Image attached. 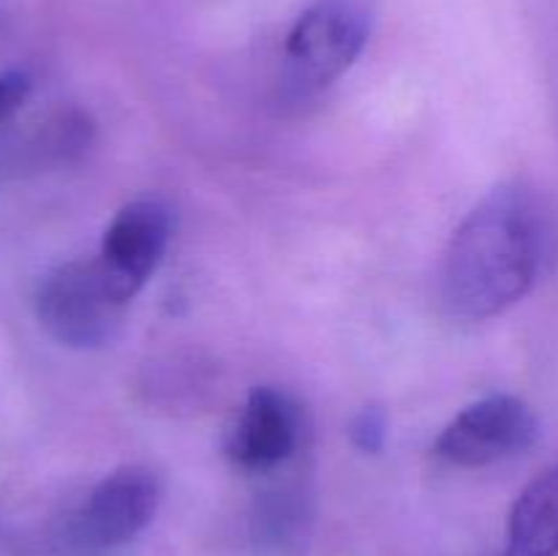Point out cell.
<instances>
[{
    "label": "cell",
    "instance_id": "obj_1",
    "mask_svg": "<svg viewBox=\"0 0 558 556\" xmlns=\"http://www.w3.org/2000/svg\"><path fill=\"white\" fill-rule=\"evenodd\" d=\"M543 223L521 189H496L456 229L441 270L447 309L469 322L505 314L537 281Z\"/></svg>",
    "mask_w": 558,
    "mask_h": 556
},
{
    "label": "cell",
    "instance_id": "obj_2",
    "mask_svg": "<svg viewBox=\"0 0 558 556\" xmlns=\"http://www.w3.org/2000/svg\"><path fill=\"white\" fill-rule=\"evenodd\" d=\"M368 33V11L357 0H316L300 14L283 44L289 87L294 93L325 90L352 69Z\"/></svg>",
    "mask_w": 558,
    "mask_h": 556
},
{
    "label": "cell",
    "instance_id": "obj_3",
    "mask_svg": "<svg viewBox=\"0 0 558 556\" xmlns=\"http://www.w3.org/2000/svg\"><path fill=\"white\" fill-rule=\"evenodd\" d=\"M123 309L96 259L54 267L36 292L38 325L69 349H98L112 341Z\"/></svg>",
    "mask_w": 558,
    "mask_h": 556
},
{
    "label": "cell",
    "instance_id": "obj_4",
    "mask_svg": "<svg viewBox=\"0 0 558 556\" xmlns=\"http://www.w3.org/2000/svg\"><path fill=\"white\" fill-rule=\"evenodd\" d=\"M161 505V480L147 467H120L87 494L71 521V543L112 551L145 532Z\"/></svg>",
    "mask_w": 558,
    "mask_h": 556
},
{
    "label": "cell",
    "instance_id": "obj_5",
    "mask_svg": "<svg viewBox=\"0 0 558 556\" xmlns=\"http://www.w3.org/2000/svg\"><path fill=\"white\" fill-rule=\"evenodd\" d=\"M537 436V414L521 398L490 396L463 409L441 431L434 452L452 467L477 469L529 450Z\"/></svg>",
    "mask_w": 558,
    "mask_h": 556
},
{
    "label": "cell",
    "instance_id": "obj_6",
    "mask_svg": "<svg viewBox=\"0 0 558 556\" xmlns=\"http://www.w3.org/2000/svg\"><path fill=\"white\" fill-rule=\"evenodd\" d=\"M172 234L169 210L156 200H136L125 205L107 227L98 251V267L123 303H129L167 251Z\"/></svg>",
    "mask_w": 558,
    "mask_h": 556
},
{
    "label": "cell",
    "instance_id": "obj_7",
    "mask_svg": "<svg viewBox=\"0 0 558 556\" xmlns=\"http://www.w3.org/2000/svg\"><path fill=\"white\" fill-rule=\"evenodd\" d=\"M300 409L276 387H256L227 434V456L248 472L276 469L298 450Z\"/></svg>",
    "mask_w": 558,
    "mask_h": 556
},
{
    "label": "cell",
    "instance_id": "obj_8",
    "mask_svg": "<svg viewBox=\"0 0 558 556\" xmlns=\"http://www.w3.org/2000/svg\"><path fill=\"white\" fill-rule=\"evenodd\" d=\"M140 390L150 407L172 414H191L213 401L218 374L210 360H202L199 354H163L147 363Z\"/></svg>",
    "mask_w": 558,
    "mask_h": 556
},
{
    "label": "cell",
    "instance_id": "obj_9",
    "mask_svg": "<svg viewBox=\"0 0 558 556\" xmlns=\"http://www.w3.org/2000/svg\"><path fill=\"white\" fill-rule=\"evenodd\" d=\"M505 556H558V463L539 472L512 505Z\"/></svg>",
    "mask_w": 558,
    "mask_h": 556
},
{
    "label": "cell",
    "instance_id": "obj_10",
    "mask_svg": "<svg viewBox=\"0 0 558 556\" xmlns=\"http://www.w3.org/2000/svg\"><path fill=\"white\" fill-rule=\"evenodd\" d=\"M349 439L357 450L371 452V456L381 452L387 442V414L379 407H365L363 412L354 414L349 425Z\"/></svg>",
    "mask_w": 558,
    "mask_h": 556
},
{
    "label": "cell",
    "instance_id": "obj_11",
    "mask_svg": "<svg viewBox=\"0 0 558 556\" xmlns=\"http://www.w3.org/2000/svg\"><path fill=\"white\" fill-rule=\"evenodd\" d=\"M33 93V82L25 71H3L0 74V134L5 125L14 123L16 114L27 104Z\"/></svg>",
    "mask_w": 558,
    "mask_h": 556
}]
</instances>
